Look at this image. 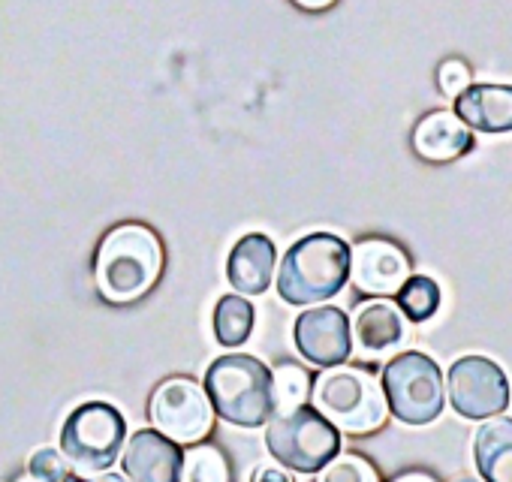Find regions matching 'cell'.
Masks as SVG:
<instances>
[{"label": "cell", "mask_w": 512, "mask_h": 482, "mask_svg": "<svg viewBox=\"0 0 512 482\" xmlns=\"http://www.w3.org/2000/svg\"><path fill=\"white\" fill-rule=\"evenodd\" d=\"M163 275V245L154 229L121 223L109 229L94 257V281L106 302L130 305L154 290Z\"/></svg>", "instance_id": "1"}, {"label": "cell", "mask_w": 512, "mask_h": 482, "mask_svg": "<svg viewBox=\"0 0 512 482\" xmlns=\"http://www.w3.org/2000/svg\"><path fill=\"white\" fill-rule=\"evenodd\" d=\"M350 281V245L332 232L299 238L278 269V293L290 305H320Z\"/></svg>", "instance_id": "2"}, {"label": "cell", "mask_w": 512, "mask_h": 482, "mask_svg": "<svg viewBox=\"0 0 512 482\" xmlns=\"http://www.w3.org/2000/svg\"><path fill=\"white\" fill-rule=\"evenodd\" d=\"M202 389L214 407V416L238 428H260L275 413L272 371L247 353H229L211 362Z\"/></svg>", "instance_id": "3"}, {"label": "cell", "mask_w": 512, "mask_h": 482, "mask_svg": "<svg viewBox=\"0 0 512 482\" xmlns=\"http://www.w3.org/2000/svg\"><path fill=\"white\" fill-rule=\"evenodd\" d=\"M314 410H320L344 434H371L386 422V398L377 377L365 368H326L311 386Z\"/></svg>", "instance_id": "4"}, {"label": "cell", "mask_w": 512, "mask_h": 482, "mask_svg": "<svg viewBox=\"0 0 512 482\" xmlns=\"http://www.w3.org/2000/svg\"><path fill=\"white\" fill-rule=\"evenodd\" d=\"M127 419L106 401H88L76 407L61 428V455L76 476L106 473L124 449Z\"/></svg>", "instance_id": "5"}, {"label": "cell", "mask_w": 512, "mask_h": 482, "mask_svg": "<svg viewBox=\"0 0 512 482\" xmlns=\"http://www.w3.org/2000/svg\"><path fill=\"white\" fill-rule=\"evenodd\" d=\"M266 446L278 464L296 473H320L341 452V431L320 410L302 404L287 413H272Z\"/></svg>", "instance_id": "6"}, {"label": "cell", "mask_w": 512, "mask_h": 482, "mask_svg": "<svg viewBox=\"0 0 512 482\" xmlns=\"http://www.w3.org/2000/svg\"><path fill=\"white\" fill-rule=\"evenodd\" d=\"M383 398L389 413L404 425H428L446 407V386L440 365L416 350L398 353L383 368Z\"/></svg>", "instance_id": "7"}, {"label": "cell", "mask_w": 512, "mask_h": 482, "mask_svg": "<svg viewBox=\"0 0 512 482\" xmlns=\"http://www.w3.org/2000/svg\"><path fill=\"white\" fill-rule=\"evenodd\" d=\"M148 416L160 434L175 440L178 446L199 443L211 434L214 425V407L205 395V389L190 377H169L163 380L148 404Z\"/></svg>", "instance_id": "8"}, {"label": "cell", "mask_w": 512, "mask_h": 482, "mask_svg": "<svg viewBox=\"0 0 512 482\" xmlns=\"http://www.w3.org/2000/svg\"><path fill=\"white\" fill-rule=\"evenodd\" d=\"M446 389L449 404L464 419H491L509 407V380L488 356H461L452 362Z\"/></svg>", "instance_id": "9"}, {"label": "cell", "mask_w": 512, "mask_h": 482, "mask_svg": "<svg viewBox=\"0 0 512 482\" xmlns=\"http://www.w3.org/2000/svg\"><path fill=\"white\" fill-rule=\"evenodd\" d=\"M296 350L305 362L317 368H335L344 365L353 353V335H350V317L335 305H317L305 314H299L293 326Z\"/></svg>", "instance_id": "10"}, {"label": "cell", "mask_w": 512, "mask_h": 482, "mask_svg": "<svg viewBox=\"0 0 512 482\" xmlns=\"http://www.w3.org/2000/svg\"><path fill=\"white\" fill-rule=\"evenodd\" d=\"M350 278L365 296H395L410 278V260L395 241L365 238L350 248Z\"/></svg>", "instance_id": "11"}, {"label": "cell", "mask_w": 512, "mask_h": 482, "mask_svg": "<svg viewBox=\"0 0 512 482\" xmlns=\"http://www.w3.org/2000/svg\"><path fill=\"white\" fill-rule=\"evenodd\" d=\"M184 452L175 440L160 434L157 428L136 431L127 446L121 467L130 482H181Z\"/></svg>", "instance_id": "12"}, {"label": "cell", "mask_w": 512, "mask_h": 482, "mask_svg": "<svg viewBox=\"0 0 512 482\" xmlns=\"http://www.w3.org/2000/svg\"><path fill=\"white\" fill-rule=\"evenodd\" d=\"M278 266L275 241L263 232H250L235 241V248L226 260V278L238 296H263L272 287Z\"/></svg>", "instance_id": "13"}, {"label": "cell", "mask_w": 512, "mask_h": 482, "mask_svg": "<svg viewBox=\"0 0 512 482\" xmlns=\"http://www.w3.org/2000/svg\"><path fill=\"white\" fill-rule=\"evenodd\" d=\"M350 335L365 359H380L386 353H395L407 341V320L398 311V305L386 299H374L356 311L350 323Z\"/></svg>", "instance_id": "14"}, {"label": "cell", "mask_w": 512, "mask_h": 482, "mask_svg": "<svg viewBox=\"0 0 512 482\" xmlns=\"http://www.w3.org/2000/svg\"><path fill=\"white\" fill-rule=\"evenodd\" d=\"M455 115L473 133H512V85H467L455 97Z\"/></svg>", "instance_id": "15"}, {"label": "cell", "mask_w": 512, "mask_h": 482, "mask_svg": "<svg viewBox=\"0 0 512 482\" xmlns=\"http://www.w3.org/2000/svg\"><path fill=\"white\" fill-rule=\"evenodd\" d=\"M413 148L422 160L449 163L473 151V130L446 109L428 112L413 130Z\"/></svg>", "instance_id": "16"}, {"label": "cell", "mask_w": 512, "mask_h": 482, "mask_svg": "<svg viewBox=\"0 0 512 482\" xmlns=\"http://www.w3.org/2000/svg\"><path fill=\"white\" fill-rule=\"evenodd\" d=\"M473 461L485 482H512V419L491 416L473 437Z\"/></svg>", "instance_id": "17"}, {"label": "cell", "mask_w": 512, "mask_h": 482, "mask_svg": "<svg viewBox=\"0 0 512 482\" xmlns=\"http://www.w3.org/2000/svg\"><path fill=\"white\" fill-rule=\"evenodd\" d=\"M256 311L247 302V296H223L214 308V335L223 347H238L253 332Z\"/></svg>", "instance_id": "18"}, {"label": "cell", "mask_w": 512, "mask_h": 482, "mask_svg": "<svg viewBox=\"0 0 512 482\" xmlns=\"http://www.w3.org/2000/svg\"><path fill=\"white\" fill-rule=\"evenodd\" d=\"M398 299V311L404 314L407 323H425L431 320L437 311H440V302H443V293L437 287L434 278L428 275H410L401 290L395 293Z\"/></svg>", "instance_id": "19"}, {"label": "cell", "mask_w": 512, "mask_h": 482, "mask_svg": "<svg viewBox=\"0 0 512 482\" xmlns=\"http://www.w3.org/2000/svg\"><path fill=\"white\" fill-rule=\"evenodd\" d=\"M311 374L299 365H278L272 371V404H275V413H287V410H296L302 404H308L311 398Z\"/></svg>", "instance_id": "20"}, {"label": "cell", "mask_w": 512, "mask_h": 482, "mask_svg": "<svg viewBox=\"0 0 512 482\" xmlns=\"http://www.w3.org/2000/svg\"><path fill=\"white\" fill-rule=\"evenodd\" d=\"M181 482H229V464L226 455L211 443H193L184 452L181 464Z\"/></svg>", "instance_id": "21"}, {"label": "cell", "mask_w": 512, "mask_h": 482, "mask_svg": "<svg viewBox=\"0 0 512 482\" xmlns=\"http://www.w3.org/2000/svg\"><path fill=\"white\" fill-rule=\"evenodd\" d=\"M317 482H380L374 464L362 455H335L317 476Z\"/></svg>", "instance_id": "22"}, {"label": "cell", "mask_w": 512, "mask_h": 482, "mask_svg": "<svg viewBox=\"0 0 512 482\" xmlns=\"http://www.w3.org/2000/svg\"><path fill=\"white\" fill-rule=\"evenodd\" d=\"M28 473L46 479V482H79L76 473L70 470V464L64 461V455L52 446H43L31 455L28 461Z\"/></svg>", "instance_id": "23"}, {"label": "cell", "mask_w": 512, "mask_h": 482, "mask_svg": "<svg viewBox=\"0 0 512 482\" xmlns=\"http://www.w3.org/2000/svg\"><path fill=\"white\" fill-rule=\"evenodd\" d=\"M470 82H473V73H470V67H467L464 61H458V58L443 61L440 70H437V85H440V91H443L446 97H458Z\"/></svg>", "instance_id": "24"}, {"label": "cell", "mask_w": 512, "mask_h": 482, "mask_svg": "<svg viewBox=\"0 0 512 482\" xmlns=\"http://www.w3.org/2000/svg\"><path fill=\"white\" fill-rule=\"evenodd\" d=\"M253 482H293V479L284 470H278V467H263L260 473H256Z\"/></svg>", "instance_id": "25"}, {"label": "cell", "mask_w": 512, "mask_h": 482, "mask_svg": "<svg viewBox=\"0 0 512 482\" xmlns=\"http://www.w3.org/2000/svg\"><path fill=\"white\" fill-rule=\"evenodd\" d=\"M392 482H437L431 473H422V470H410V473H401V476H395Z\"/></svg>", "instance_id": "26"}, {"label": "cell", "mask_w": 512, "mask_h": 482, "mask_svg": "<svg viewBox=\"0 0 512 482\" xmlns=\"http://www.w3.org/2000/svg\"><path fill=\"white\" fill-rule=\"evenodd\" d=\"M82 482H130V479L121 473H94V476H85Z\"/></svg>", "instance_id": "27"}, {"label": "cell", "mask_w": 512, "mask_h": 482, "mask_svg": "<svg viewBox=\"0 0 512 482\" xmlns=\"http://www.w3.org/2000/svg\"><path fill=\"white\" fill-rule=\"evenodd\" d=\"M296 4H299L302 10H326V7L335 4V0H296Z\"/></svg>", "instance_id": "28"}, {"label": "cell", "mask_w": 512, "mask_h": 482, "mask_svg": "<svg viewBox=\"0 0 512 482\" xmlns=\"http://www.w3.org/2000/svg\"><path fill=\"white\" fill-rule=\"evenodd\" d=\"M16 482H46V479H40V476H34V473H25V476H19Z\"/></svg>", "instance_id": "29"}, {"label": "cell", "mask_w": 512, "mask_h": 482, "mask_svg": "<svg viewBox=\"0 0 512 482\" xmlns=\"http://www.w3.org/2000/svg\"><path fill=\"white\" fill-rule=\"evenodd\" d=\"M458 482H476V479H458Z\"/></svg>", "instance_id": "30"}]
</instances>
